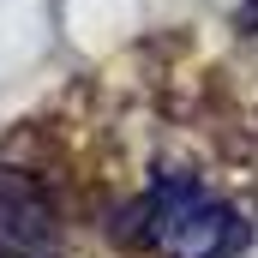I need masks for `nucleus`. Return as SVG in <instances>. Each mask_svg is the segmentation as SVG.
<instances>
[{"mask_svg": "<svg viewBox=\"0 0 258 258\" xmlns=\"http://www.w3.org/2000/svg\"><path fill=\"white\" fill-rule=\"evenodd\" d=\"M114 234L162 258H234L246 240V222L222 198H210L192 174H156Z\"/></svg>", "mask_w": 258, "mask_h": 258, "instance_id": "nucleus-1", "label": "nucleus"}, {"mask_svg": "<svg viewBox=\"0 0 258 258\" xmlns=\"http://www.w3.org/2000/svg\"><path fill=\"white\" fill-rule=\"evenodd\" d=\"M0 258H54V198L18 168H0Z\"/></svg>", "mask_w": 258, "mask_h": 258, "instance_id": "nucleus-2", "label": "nucleus"}]
</instances>
